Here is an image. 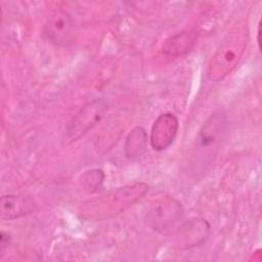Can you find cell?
Here are the masks:
<instances>
[{"label":"cell","instance_id":"1","mask_svg":"<svg viewBox=\"0 0 262 262\" xmlns=\"http://www.w3.org/2000/svg\"><path fill=\"white\" fill-rule=\"evenodd\" d=\"M228 120L223 111L213 113L201 127L190 152L188 168L193 175L207 171L226 138Z\"/></svg>","mask_w":262,"mask_h":262},{"label":"cell","instance_id":"2","mask_svg":"<svg viewBox=\"0 0 262 262\" xmlns=\"http://www.w3.org/2000/svg\"><path fill=\"white\" fill-rule=\"evenodd\" d=\"M248 40L247 24L236 25L227 33L210 61L208 75L211 80L220 81L236 67L245 52Z\"/></svg>","mask_w":262,"mask_h":262},{"label":"cell","instance_id":"3","mask_svg":"<svg viewBox=\"0 0 262 262\" xmlns=\"http://www.w3.org/2000/svg\"><path fill=\"white\" fill-rule=\"evenodd\" d=\"M148 190V185L143 182L128 184L101 195L98 200H93L85 206L84 214L89 217L104 219L125 211Z\"/></svg>","mask_w":262,"mask_h":262},{"label":"cell","instance_id":"4","mask_svg":"<svg viewBox=\"0 0 262 262\" xmlns=\"http://www.w3.org/2000/svg\"><path fill=\"white\" fill-rule=\"evenodd\" d=\"M182 219L183 208L181 203L172 196H163L156 200L145 215L147 225L165 235L176 232L181 226Z\"/></svg>","mask_w":262,"mask_h":262},{"label":"cell","instance_id":"5","mask_svg":"<svg viewBox=\"0 0 262 262\" xmlns=\"http://www.w3.org/2000/svg\"><path fill=\"white\" fill-rule=\"evenodd\" d=\"M108 107L105 98H95L84 104L73 117L67 129V138L73 142L92 130L103 118Z\"/></svg>","mask_w":262,"mask_h":262},{"label":"cell","instance_id":"6","mask_svg":"<svg viewBox=\"0 0 262 262\" xmlns=\"http://www.w3.org/2000/svg\"><path fill=\"white\" fill-rule=\"evenodd\" d=\"M43 32L52 44L67 46L73 41L76 32L74 18L63 9L53 10L46 18Z\"/></svg>","mask_w":262,"mask_h":262},{"label":"cell","instance_id":"7","mask_svg":"<svg viewBox=\"0 0 262 262\" xmlns=\"http://www.w3.org/2000/svg\"><path fill=\"white\" fill-rule=\"evenodd\" d=\"M179 129V121L172 113L161 114L154 122L149 141L155 150L167 149L175 140Z\"/></svg>","mask_w":262,"mask_h":262},{"label":"cell","instance_id":"8","mask_svg":"<svg viewBox=\"0 0 262 262\" xmlns=\"http://www.w3.org/2000/svg\"><path fill=\"white\" fill-rule=\"evenodd\" d=\"M37 210V202L29 194H6L1 198L0 215L2 220L17 219Z\"/></svg>","mask_w":262,"mask_h":262},{"label":"cell","instance_id":"9","mask_svg":"<svg viewBox=\"0 0 262 262\" xmlns=\"http://www.w3.org/2000/svg\"><path fill=\"white\" fill-rule=\"evenodd\" d=\"M198 40V33L194 31H183L177 33L164 42L162 51L168 56L178 57L187 54L192 50Z\"/></svg>","mask_w":262,"mask_h":262},{"label":"cell","instance_id":"10","mask_svg":"<svg viewBox=\"0 0 262 262\" xmlns=\"http://www.w3.org/2000/svg\"><path fill=\"white\" fill-rule=\"evenodd\" d=\"M177 231H182L185 247H195L206 242L210 233V224L204 219H193L181 225Z\"/></svg>","mask_w":262,"mask_h":262},{"label":"cell","instance_id":"11","mask_svg":"<svg viewBox=\"0 0 262 262\" xmlns=\"http://www.w3.org/2000/svg\"><path fill=\"white\" fill-rule=\"evenodd\" d=\"M147 147V133L144 128L137 126L131 130L125 140L124 152L126 158L137 161L143 157Z\"/></svg>","mask_w":262,"mask_h":262},{"label":"cell","instance_id":"12","mask_svg":"<svg viewBox=\"0 0 262 262\" xmlns=\"http://www.w3.org/2000/svg\"><path fill=\"white\" fill-rule=\"evenodd\" d=\"M104 173L101 169H91L86 171L81 177V184L83 189L87 192H95L102 185L104 180Z\"/></svg>","mask_w":262,"mask_h":262},{"label":"cell","instance_id":"13","mask_svg":"<svg viewBox=\"0 0 262 262\" xmlns=\"http://www.w3.org/2000/svg\"><path fill=\"white\" fill-rule=\"evenodd\" d=\"M10 234L8 232L5 231H1L0 233V255H3V252L5 251V249L8 247L9 243H10Z\"/></svg>","mask_w":262,"mask_h":262}]
</instances>
